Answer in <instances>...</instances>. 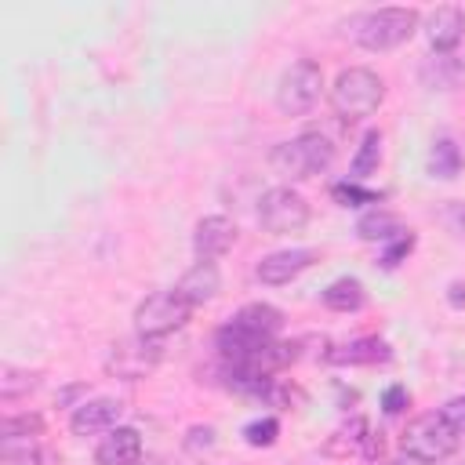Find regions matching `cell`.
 <instances>
[{"label": "cell", "mask_w": 465, "mask_h": 465, "mask_svg": "<svg viewBox=\"0 0 465 465\" xmlns=\"http://www.w3.org/2000/svg\"><path fill=\"white\" fill-rule=\"evenodd\" d=\"M0 465H40V443L36 436H0Z\"/></svg>", "instance_id": "cell-20"}, {"label": "cell", "mask_w": 465, "mask_h": 465, "mask_svg": "<svg viewBox=\"0 0 465 465\" xmlns=\"http://www.w3.org/2000/svg\"><path fill=\"white\" fill-rule=\"evenodd\" d=\"M331 160H334V142L320 131H305L298 138H287V142L272 145V153H269V167L287 182H305V178L327 171Z\"/></svg>", "instance_id": "cell-2"}, {"label": "cell", "mask_w": 465, "mask_h": 465, "mask_svg": "<svg viewBox=\"0 0 465 465\" xmlns=\"http://www.w3.org/2000/svg\"><path fill=\"white\" fill-rule=\"evenodd\" d=\"M276 436H280L276 418H258V421H251V425L243 429V440H247L251 447H269V443H276Z\"/></svg>", "instance_id": "cell-24"}, {"label": "cell", "mask_w": 465, "mask_h": 465, "mask_svg": "<svg viewBox=\"0 0 465 465\" xmlns=\"http://www.w3.org/2000/svg\"><path fill=\"white\" fill-rule=\"evenodd\" d=\"M236 243V222L225 218V214H207L196 222V232H193V251L200 262H214L222 254H229Z\"/></svg>", "instance_id": "cell-11"}, {"label": "cell", "mask_w": 465, "mask_h": 465, "mask_svg": "<svg viewBox=\"0 0 465 465\" xmlns=\"http://www.w3.org/2000/svg\"><path fill=\"white\" fill-rule=\"evenodd\" d=\"M138 461H142V436L131 425L109 429L94 450V465H138Z\"/></svg>", "instance_id": "cell-14"}, {"label": "cell", "mask_w": 465, "mask_h": 465, "mask_svg": "<svg viewBox=\"0 0 465 465\" xmlns=\"http://www.w3.org/2000/svg\"><path fill=\"white\" fill-rule=\"evenodd\" d=\"M356 232L363 236V240H396V236H403L407 229L400 225V218L396 214H389V211H371V214H363L360 218V225H356Z\"/></svg>", "instance_id": "cell-19"}, {"label": "cell", "mask_w": 465, "mask_h": 465, "mask_svg": "<svg viewBox=\"0 0 465 465\" xmlns=\"http://www.w3.org/2000/svg\"><path fill=\"white\" fill-rule=\"evenodd\" d=\"M258 222L265 232L272 236H287V232H302L309 225V200L302 193H294L291 185H276L265 189L258 200Z\"/></svg>", "instance_id": "cell-8"}, {"label": "cell", "mask_w": 465, "mask_h": 465, "mask_svg": "<svg viewBox=\"0 0 465 465\" xmlns=\"http://www.w3.org/2000/svg\"><path fill=\"white\" fill-rule=\"evenodd\" d=\"M367 440H371L367 421H363V418H352L349 425H341V429L327 440V450H331V454H356L360 447H367Z\"/></svg>", "instance_id": "cell-21"}, {"label": "cell", "mask_w": 465, "mask_h": 465, "mask_svg": "<svg viewBox=\"0 0 465 465\" xmlns=\"http://www.w3.org/2000/svg\"><path fill=\"white\" fill-rule=\"evenodd\" d=\"M294 465H316V461H294Z\"/></svg>", "instance_id": "cell-33"}, {"label": "cell", "mask_w": 465, "mask_h": 465, "mask_svg": "<svg viewBox=\"0 0 465 465\" xmlns=\"http://www.w3.org/2000/svg\"><path fill=\"white\" fill-rule=\"evenodd\" d=\"M174 291L196 309V305H203V302H211L218 291H222V272H218V265L214 262H196L178 283H174Z\"/></svg>", "instance_id": "cell-15"}, {"label": "cell", "mask_w": 465, "mask_h": 465, "mask_svg": "<svg viewBox=\"0 0 465 465\" xmlns=\"http://www.w3.org/2000/svg\"><path fill=\"white\" fill-rule=\"evenodd\" d=\"M193 316V305L171 287V291H153L138 309H134V331L142 338H167L171 331H182Z\"/></svg>", "instance_id": "cell-6"}, {"label": "cell", "mask_w": 465, "mask_h": 465, "mask_svg": "<svg viewBox=\"0 0 465 465\" xmlns=\"http://www.w3.org/2000/svg\"><path fill=\"white\" fill-rule=\"evenodd\" d=\"M458 440H461V432L440 411L421 414V418H414L403 429V450H411V454H418V458H425L432 465L443 461V458H450L454 447H458Z\"/></svg>", "instance_id": "cell-7"}, {"label": "cell", "mask_w": 465, "mask_h": 465, "mask_svg": "<svg viewBox=\"0 0 465 465\" xmlns=\"http://www.w3.org/2000/svg\"><path fill=\"white\" fill-rule=\"evenodd\" d=\"M280 327H283L280 309L262 305V302L243 305V309L218 331V352H222V360H240V356H247V352H258V349H265V345L276 341Z\"/></svg>", "instance_id": "cell-1"}, {"label": "cell", "mask_w": 465, "mask_h": 465, "mask_svg": "<svg viewBox=\"0 0 465 465\" xmlns=\"http://www.w3.org/2000/svg\"><path fill=\"white\" fill-rule=\"evenodd\" d=\"M407 400H411V396H407V389H403V385H392V389L385 392V400H381V403H385V411H389V414H400V411L407 407Z\"/></svg>", "instance_id": "cell-29"}, {"label": "cell", "mask_w": 465, "mask_h": 465, "mask_svg": "<svg viewBox=\"0 0 465 465\" xmlns=\"http://www.w3.org/2000/svg\"><path fill=\"white\" fill-rule=\"evenodd\" d=\"M458 171H461V149L454 145V138H436L429 149V174L450 182L458 178Z\"/></svg>", "instance_id": "cell-17"}, {"label": "cell", "mask_w": 465, "mask_h": 465, "mask_svg": "<svg viewBox=\"0 0 465 465\" xmlns=\"http://www.w3.org/2000/svg\"><path fill=\"white\" fill-rule=\"evenodd\" d=\"M378 160H381V134L378 131H367L363 142H360V149H356V156H352V178L363 182L378 167Z\"/></svg>", "instance_id": "cell-23"}, {"label": "cell", "mask_w": 465, "mask_h": 465, "mask_svg": "<svg viewBox=\"0 0 465 465\" xmlns=\"http://www.w3.org/2000/svg\"><path fill=\"white\" fill-rule=\"evenodd\" d=\"M160 356H163V341L160 338L134 334V338L113 345V352L105 360V371L116 374V378H124V381H138V378H145L160 363Z\"/></svg>", "instance_id": "cell-9"}, {"label": "cell", "mask_w": 465, "mask_h": 465, "mask_svg": "<svg viewBox=\"0 0 465 465\" xmlns=\"http://www.w3.org/2000/svg\"><path fill=\"white\" fill-rule=\"evenodd\" d=\"M363 302H367V291H363V283L352 280V276H341V280H334V283L323 291V305L334 309V312H356Z\"/></svg>", "instance_id": "cell-16"}, {"label": "cell", "mask_w": 465, "mask_h": 465, "mask_svg": "<svg viewBox=\"0 0 465 465\" xmlns=\"http://www.w3.org/2000/svg\"><path fill=\"white\" fill-rule=\"evenodd\" d=\"M411 247H414V236L411 232H403V236H396L389 247H385V254H381V265L385 269H392V265H400L407 254H411Z\"/></svg>", "instance_id": "cell-27"}, {"label": "cell", "mask_w": 465, "mask_h": 465, "mask_svg": "<svg viewBox=\"0 0 465 465\" xmlns=\"http://www.w3.org/2000/svg\"><path fill=\"white\" fill-rule=\"evenodd\" d=\"M385 465H432V461H425V458H418V454H411V450H400V454H392Z\"/></svg>", "instance_id": "cell-30"}, {"label": "cell", "mask_w": 465, "mask_h": 465, "mask_svg": "<svg viewBox=\"0 0 465 465\" xmlns=\"http://www.w3.org/2000/svg\"><path fill=\"white\" fill-rule=\"evenodd\" d=\"M458 432H465V396H454V400H447L443 403V411H440Z\"/></svg>", "instance_id": "cell-28"}, {"label": "cell", "mask_w": 465, "mask_h": 465, "mask_svg": "<svg viewBox=\"0 0 465 465\" xmlns=\"http://www.w3.org/2000/svg\"><path fill=\"white\" fill-rule=\"evenodd\" d=\"M36 381H40L36 371H22V367H15V363H4V371H0V400L11 403V400H18L22 392H33Z\"/></svg>", "instance_id": "cell-22"}, {"label": "cell", "mask_w": 465, "mask_h": 465, "mask_svg": "<svg viewBox=\"0 0 465 465\" xmlns=\"http://www.w3.org/2000/svg\"><path fill=\"white\" fill-rule=\"evenodd\" d=\"M331 196H334L341 207H360V203H374V200H378L371 189H360L356 182H341V185H334Z\"/></svg>", "instance_id": "cell-25"}, {"label": "cell", "mask_w": 465, "mask_h": 465, "mask_svg": "<svg viewBox=\"0 0 465 465\" xmlns=\"http://www.w3.org/2000/svg\"><path fill=\"white\" fill-rule=\"evenodd\" d=\"M385 345L378 338H360V341H349V345H338L327 352L331 363H374V360H385Z\"/></svg>", "instance_id": "cell-18"}, {"label": "cell", "mask_w": 465, "mask_h": 465, "mask_svg": "<svg viewBox=\"0 0 465 465\" xmlns=\"http://www.w3.org/2000/svg\"><path fill=\"white\" fill-rule=\"evenodd\" d=\"M461 36H465V11H461V7L443 4V7H436V11L429 15V22H425V40H429L432 51L447 54V51H454V47L461 44Z\"/></svg>", "instance_id": "cell-13"}, {"label": "cell", "mask_w": 465, "mask_h": 465, "mask_svg": "<svg viewBox=\"0 0 465 465\" xmlns=\"http://www.w3.org/2000/svg\"><path fill=\"white\" fill-rule=\"evenodd\" d=\"M4 436H40V418L22 414V418H4Z\"/></svg>", "instance_id": "cell-26"}, {"label": "cell", "mask_w": 465, "mask_h": 465, "mask_svg": "<svg viewBox=\"0 0 465 465\" xmlns=\"http://www.w3.org/2000/svg\"><path fill=\"white\" fill-rule=\"evenodd\" d=\"M138 465H163L160 458H145V461H138Z\"/></svg>", "instance_id": "cell-32"}, {"label": "cell", "mask_w": 465, "mask_h": 465, "mask_svg": "<svg viewBox=\"0 0 465 465\" xmlns=\"http://www.w3.org/2000/svg\"><path fill=\"white\" fill-rule=\"evenodd\" d=\"M381 98H385V80L374 69H363V65L341 69L338 80L331 84V109L345 124L371 116L381 105Z\"/></svg>", "instance_id": "cell-3"}, {"label": "cell", "mask_w": 465, "mask_h": 465, "mask_svg": "<svg viewBox=\"0 0 465 465\" xmlns=\"http://www.w3.org/2000/svg\"><path fill=\"white\" fill-rule=\"evenodd\" d=\"M316 258H320L316 247H287V251H272V254H265V258L258 262L254 276H258L262 283H269V287H283V283H291L298 272H305Z\"/></svg>", "instance_id": "cell-10"}, {"label": "cell", "mask_w": 465, "mask_h": 465, "mask_svg": "<svg viewBox=\"0 0 465 465\" xmlns=\"http://www.w3.org/2000/svg\"><path fill=\"white\" fill-rule=\"evenodd\" d=\"M120 414H124V403H120V400L94 396V400H84V403L73 411L69 429H73V436H98V432L116 429Z\"/></svg>", "instance_id": "cell-12"}, {"label": "cell", "mask_w": 465, "mask_h": 465, "mask_svg": "<svg viewBox=\"0 0 465 465\" xmlns=\"http://www.w3.org/2000/svg\"><path fill=\"white\" fill-rule=\"evenodd\" d=\"M418 29V11L414 7H378L360 18H352V36L367 51H392L407 44Z\"/></svg>", "instance_id": "cell-4"}, {"label": "cell", "mask_w": 465, "mask_h": 465, "mask_svg": "<svg viewBox=\"0 0 465 465\" xmlns=\"http://www.w3.org/2000/svg\"><path fill=\"white\" fill-rule=\"evenodd\" d=\"M450 302L454 305H465V283H450Z\"/></svg>", "instance_id": "cell-31"}, {"label": "cell", "mask_w": 465, "mask_h": 465, "mask_svg": "<svg viewBox=\"0 0 465 465\" xmlns=\"http://www.w3.org/2000/svg\"><path fill=\"white\" fill-rule=\"evenodd\" d=\"M323 94V69L312 58H298L280 73L276 84V109L283 116H305Z\"/></svg>", "instance_id": "cell-5"}]
</instances>
